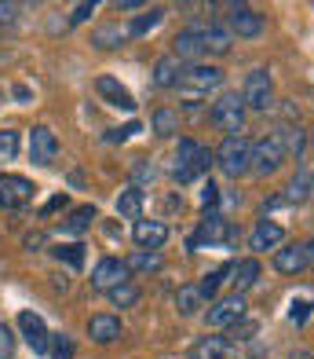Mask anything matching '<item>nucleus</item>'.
Masks as SVG:
<instances>
[{
  "instance_id": "1",
  "label": "nucleus",
  "mask_w": 314,
  "mask_h": 359,
  "mask_svg": "<svg viewBox=\"0 0 314 359\" xmlns=\"http://www.w3.org/2000/svg\"><path fill=\"white\" fill-rule=\"evenodd\" d=\"M212 151L205 143H197V140H179L176 147V154H172V176L179 180V184H194V180H201L212 165Z\"/></svg>"
},
{
  "instance_id": "2",
  "label": "nucleus",
  "mask_w": 314,
  "mask_h": 359,
  "mask_svg": "<svg viewBox=\"0 0 314 359\" xmlns=\"http://www.w3.org/2000/svg\"><path fill=\"white\" fill-rule=\"evenodd\" d=\"M220 85H223V70H220V67L194 62V67H183V74H179V81H176V92L183 95L187 103H197L201 95L216 92Z\"/></svg>"
},
{
  "instance_id": "3",
  "label": "nucleus",
  "mask_w": 314,
  "mask_h": 359,
  "mask_svg": "<svg viewBox=\"0 0 314 359\" xmlns=\"http://www.w3.org/2000/svg\"><path fill=\"white\" fill-rule=\"evenodd\" d=\"M212 158H216V165H220L230 180H238L241 172H249V165H252V143L245 140V136H227L223 147H220Z\"/></svg>"
},
{
  "instance_id": "4",
  "label": "nucleus",
  "mask_w": 314,
  "mask_h": 359,
  "mask_svg": "<svg viewBox=\"0 0 314 359\" xmlns=\"http://www.w3.org/2000/svg\"><path fill=\"white\" fill-rule=\"evenodd\" d=\"M212 125L220 128L223 136H241L245 128V103L238 92H223L216 103H212Z\"/></svg>"
},
{
  "instance_id": "5",
  "label": "nucleus",
  "mask_w": 314,
  "mask_h": 359,
  "mask_svg": "<svg viewBox=\"0 0 314 359\" xmlns=\"http://www.w3.org/2000/svg\"><path fill=\"white\" fill-rule=\"evenodd\" d=\"M241 103H245V110H259V114L274 103V81H271L267 67L249 70V77H245V88H241Z\"/></svg>"
},
{
  "instance_id": "6",
  "label": "nucleus",
  "mask_w": 314,
  "mask_h": 359,
  "mask_svg": "<svg viewBox=\"0 0 314 359\" xmlns=\"http://www.w3.org/2000/svg\"><path fill=\"white\" fill-rule=\"evenodd\" d=\"M282 161H285V151H282V140H278L274 133L271 136H263L259 143H252V172L256 176H274L278 169H282Z\"/></svg>"
},
{
  "instance_id": "7",
  "label": "nucleus",
  "mask_w": 314,
  "mask_h": 359,
  "mask_svg": "<svg viewBox=\"0 0 314 359\" xmlns=\"http://www.w3.org/2000/svg\"><path fill=\"white\" fill-rule=\"evenodd\" d=\"M124 283H128V264L121 257H103L92 271V290H99V293H110Z\"/></svg>"
},
{
  "instance_id": "8",
  "label": "nucleus",
  "mask_w": 314,
  "mask_h": 359,
  "mask_svg": "<svg viewBox=\"0 0 314 359\" xmlns=\"http://www.w3.org/2000/svg\"><path fill=\"white\" fill-rule=\"evenodd\" d=\"M230 34H238V37H245V41H256V37H263V29H267V22H263V15L259 11H252L249 4H234L230 8Z\"/></svg>"
},
{
  "instance_id": "9",
  "label": "nucleus",
  "mask_w": 314,
  "mask_h": 359,
  "mask_svg": "<svg viewBox=\"0 0 314 359\" xmlns=\"http://www.w3.org/2000/svg\"><path fill=\"white\" fill-rule=\"evenodd\" d=\"M208 326H216V330H223V326H234L245 319V297L241 293H227V297H220L216 304L208 308Z\"/></svg>"
},
{
  "instance_id": "10",
  "label": "nucleus",
  "mask_w": 314,
  "mask_h": 359,
  "mask_svg": "<svg viewBox=\"0 0 314 359\" xmlns=\"http://www.w3.org/2000/svg\"><path fill=\"white\" fill-rule=\"evenodd\" d=\"M55 154H59L55 133H52L48 125H37V128L29 133V161H33V165H52Z\"/></svg>"
},
{
  "instance_id": "11",
  "label": "nucleus",
  "mask_w": 314,
  "mask_h": 359,
  "mask_svg": "<svg viewBox=\"0 0 314 359\" xmlns=\"http://www.w3.org/2000/svg\"><path fill=\"white\" fill-rule=\"evenodd\" d=\"M29 198H33V184L26 176H8L4 184H0V209L19 213V209H26Z\"/></svg>"
},
{
  "instance_id": "12",
  "label": "nucleus",
  "mask_w": 314,
  "mask_h": 359,
  "mask_svg": "<svg viewBox=\"0 0 314 359\" xmlns=\"http://www.w3.org/2000/svg\"><path fill=\"white\" fill-rule=\"evenodd\" d=\"M19 326H22V337H26V345L33 352H48V345H52V334H48V326L37 312H19Z\"/></svg>"
},
{
  "instance_id": "13",
  "label": "nucleus",
  "mask_w": 314,
  "mask_h": 359,
  "mask_svg": "<svg viewBox=\"0 0 314 359\" xmlns=\"http://www.w3.org/2000/svg\"><path fill=\"white\" fill-rule=\"evenodd\" d=\"M194 359H241L238 345L230 337H220V334H208L194 345Z\"/></svg>"
},
{
  "instance_id": "14",
  "label": "nucleus",
  "mask_w": 314,
  "mask_h": 359,
  "mask_svg": "<svg viewBox=\"0 0 314 359\" xmlns=\"http://www.w3.org/2000/svg\"><path fill=\"white\" fill-rule=\"evenodd\" d=\"M131 238H136L139 250L157 253V250L164 246V238H169V227H164L161 220H136V227H131Z\"/></svg>"
},
{
  "instance_id": "15",
  "label": "nucleus",
  "mask_w": 314,
  "mask_h": 359,
  "mask_svg": "<svg viewBox=\"0 0 314 359\" xmlns=\"http://www.w3.org/2000/svg\"><path fill=\"white\" fill-rule=\"evenodd\" d=\"M282 238H285V227L263 217V220L252 227V235H249V246H252L256 253H267V250H278V246H282Z\"/></svg>"
},
{
  "instance_id": "16",
  "label": "nucleus",
  "mask_w": 314,
  "mask_h": 359,
  "mask_svg": "<svg viewBox=\"0 0 314 359\" xmlns=\"http://www.w3.org/2000/svg\"><path fill=\"white\" fill-rule=\"evenodd\" d=\"M271 264H274L278 275H300V271L307 268V253H304L300 242H296V246H278Z\"/></svg>"
},
{
  "instance_id": "17",
  "label": "nucleus",
  "mask_w": 314,
  "mask_h": 359,
  "mask_svg": "<svg viewBox=\"0 0 314 359\" xmlns=\"http://www.w3.org/2000/svg\"><path fill=\"white\" fill-rule=\"evenodd\" d=\"M223 238H230V227H227V220L216 213V209H208L205 220H201V231L190 238V246L197 250L201 242H208V246H212V242H223Z\"/></svg>"
},
{
  "instance_id": "18",
  "label": "nucleus",
  "mask_w": 314,
  "mask_h": 359,
  "mask_svg": "<svg viewBox=\"0 0 314 359\" xmlns=\"http://www.w3.org/2000/svg\"><path fill=\"white\" fill-rule=\"evenodd\" d=\"M88 334L95 345H110V341H117L124 330H121V319L117 316H92L88 319Z\"/></svg>"
},
{
  "instance_id": "19",
  "label": "nucleus",
  "mask_w": 314,
  "mask_h": 359,
  "mask_svg": "<svg viewBox=\"0 0 314 359\" xmlns=\"http://www.w3.org/2000/svg\"><path fill=\"white\" fill-rule=\"evenodd\" d=\"M95 92L103 95V100L110 103V107H121V110H136V100L128 95V88L124 85H117L113 77H99L95 81Z\"/></svg>"
},
{
  "instance_id": "20",
  "label": "nucleus",
  "mask_w": 314,
  "mask_h": 359,
  "mask_svg": "<svg viewBox=\"0 0 314 359\" xmlns=\"http://www.w3.org/2000/svg\"><path fill=\"white\" fill-rule=\"evenodd\" d=\"M230 44H234V34H230L227 26H205L201 29V48L212 55H227Z\"/></svg>"
},
{
  "instance_id": "21",
  "label": "nucleus",
  "mask_w": 314,
  "mask_h": 359,
  "mask_svg": "<svg viewBox=\"0 0 314 359\" xmlns=\"http://www.w3.org/2000/svg\"><path fill=\"white\" fill-rule=\"evenodd\" d=\"M205 48H201V34L197 29H183V34H176V41H172V55L183 62V59H197Z\"/></svg>"
},
{
  "instance_id": "22",
  "label": "nucleus",
  "mask_w": 314,
  "mask_h": 359,
  "mask_svg": "<svg viewBox=\"0 0 314 359\" xmlns=\"http://www.w3.org/2000/svg\"><path fill=\"white\" fill-rule=\"evenodd\" d=\"M278 140H282V151L285 158H304V147H307V136H304V128H296V125H278Z\"/></svg>"
},
{
  "instance_id": "23",
  "label": "nucleus",
  "mask_w": 314,
  "mask_h": 359,
  "mask_svg": "<svg viewBox=\"0 0 314 359\" xmlns=\"http://www.w3.org/2000/svg\"><path fill=\"white\" fill-rule=\"evenodd\" d=\"M234 275H230V283H234V293H245L249 286H256V279H259V260L256 257H249V260H238L234 268H230Z\"/></svg>"
},
{
  "instance_id": "24",
  "label": "nucleus",
  "mask_w": 314,
  "mask_h": 359,
  "mask_svg": "<svg viewBox=\"0 0 314 359\" xmlns=\"http://www.w3.org/2000/svg\"><path fill=\"white\" fill-rule=\"evenodd\" d=\"M179 74H183V62H179L176 55H164V59H157V67H154V85L157 88H176Z\"/></svg>"
},
{
  "instance_id": "25",
  "label": "nucleus",
  "mask_w": 314,
  "mask_h": 359,
  "mask_svg": "<svg viewBox=\"0 0 314 359\" xmlns=\"http://www.w3.org/2000/svg\"><path fill=\"white\" fill-rule=\"evenodd\" d=\"M201 304H205V297L197 286H179V293H176V312L179 316H197Z\"/></svg>"
},
{
  "instance_id": "26",
  "label": "nucleus",
  "mask_w": 314,
  "mask_h": 359,
  "mask_svg": "<svg viewBox=\"0 0 314 359\" xmlns=\"http://www.w3.org/2000/svg\"><path fill=\"white\" fill-rule=\"evenodd\" d=\"M92 220H95V205H77L73 213L62 220V231L66 235H80L85 227H92Z\"/></svg>"
},
{
  "instance_id": "27",
  "label": "nucleus",
  "mask_w": 314,
  "mask_h": 359,
  "mask_svg": "<svg viewBox=\"0 0 314 359\" xmlns=\"http://www.w3.org/2000/svg\"><path fill=\"white\" fill-rule=\"evenodd\" d=\"M161 19H164V8H150L146 15H139V19H131V26L124 29V34H128V37H146Z\"/></svg>"
},
{
  "instance_id": "28",
  "label": "nucleus",
  "mask_w": 314,
  "mask_h": 359,
  "mask_svg": "<svg viewBox=\"0 0 314 359\" xmlns=\"http://www.w3.org/2000/svg\"><path fill=\"white\" fill-rule=\"evenodd\" d=\"M117 213H121V217H139V213H143V187H124V191H121Z\"/></svg>"
},
{
  "instance_id": "29",
  "label": "nucleus",
  "mask_w": 314,
  "mask_h": 359,
  "mask_svg": "<svg viewBox=\"0 0 314 359\" xmlns=\"http://www.w3.org/2000/svg\"><path fill=\"white\" fill-rule=\"evenodd\" d=\"M150 128H154L157 136H176V128H179V114H176V110H169V107L154 110V121H150Z\"/></svg>"
},
{
  "instance_id": "30",
  "label": "nucleus",
  "mask_w": 314,
  "mask_h": 359,
  "mask_svg": "<svg viewBox=\"0 0 314 359\" xmlns=\"http://www.w3.org/2000/svg\"><path fill=\"white\" fill-rule=\"evenodd\" d=\"M124 264H128V271H143L146 275V271H161V257L150 253V250H136Z\"/></svg>"
},
{
  "instance_id": "31",
  "label": "nucleus",
  "mask_w": 314,
  "mask_h": 359,
  "mask_svg": "<svg viewBox=\"0 0 314 359\" xmlns=\"http://www.w3.org/2000/svg\"><path fill=\"white\" fill-rule=\"evenodd\" d=\"M282 198H285V202H304V198H311V176H307V172H296V176L289 180V187H285Z\"/></svg>"
},
{
  "instance_id": "32",
  "label": "nucleus",
  "mask_w": 314,
  "mask_h": 359,
  "mask_svg": "<svg viewBox=\"0 0 314 359\" xmlns=\"http://www.w3.org/2000/svg\"><path fill=\"white\" fill-rule=\"evenodd\" d=\"M124 29L121 26H103V29H95V37H92V44L95 48H117V44H124Z\"/></svg>"
},
{
  "instance_id": "33",
  "label": "nucleus",
  "mask_w": 314,
  "mask_h": 359,
  "mask_svg": "<svg viewBox=\"0 0 314 359\" xmlns=\"http://www.w3.org/2000/svg\"><path fill=\"white\" fill-rule=\"evenodd\" d=\"M230 268H234V264H230ZM230 268H220V271H212V275H205V279L197 283V290H201V297H205V301L220 290V283H223V279H230Z\"/></svg>"
},
{
  "instance_id": "34",
  "label": "nucleus",
  "mask_w": 314,
  "mask_h": 359,
  "mask_svg": "<svg viewBox=\"0 0 314 359\" xmlns=\"http://www.w3.org/2000/svg\"><path fill=\"white\" fill-rule=\"evenodd\" d=\"M52 253H55V260H66L70 268H80V264H85V246H55Z\"/></svg>"
},
{
  "instance_id": "35",
  "label": "nucleus",
  "mask_w": 314,
  "mask_h": 359,
  "mask_svg": "<svg viewBox=\"0 0 314 359\" xmlns=\"http://www.w3.org/2000/svg\"><path fill=\"white\" fill-rule=\"evenodd\" d=\"M110 301L121 304V308H131V304L139 301V290L131 286V283H124V286H117V290H110Z\"/></svg>"
},
{
  "instance_id": "36",
  "label": "nucleus",
  "mask_w": 314,
  "mask_h": 359,
  "mask_svg": "<svg viewBox=\"0 0 314 359\" xmlns=\"http://www.w3.org/2000/svg\"><path fill=\"white\" fill-rule=\"evenodd\" d=\"M48 352H52V359H70V355H73V341L62 337V334H55L52 345H48Z\"/></svg>"
},
{
  "instance_id": "37",
  "label": "nucleus",
  "mask_w": 314,
  "mask_h": 359,
  "mask_svg": "<svg viewBox=\"0 0 314 359\" xmlns=\"http://www.w3.org/2000/svg\"><path fill=\"white\" fill-rule=\"evenodd\" d=\"M15 154H19V136H15L11 133V128H4V133H0V158H15Z\"/></svg>"
},
{
  "instance_id": "38",
  "label": "nucleus",
  "mask_w": 314,
  "mask_h": 359,
  "mask_svg": "<svg viewBox=\"0 0 314 359\" xmlns=\"http://www.w3.org/2000/svg\"><path fill=\"white\" fill-rule=\"evenodd\" d=\"M15 355V334L0 323V359H11Z\"/></svg>"
},
{
  "instance_id": "39",
  "label": "nucleus",
  "mask_w": 314,
  "mask_h": 359,
  "mask_svg": "<svg viewBox=\"0 0 314 359\" xmlns=\"http://www.w3.org/2000/svg\"><path fill=\"white\" fill-rule=\"evenodd\" d=\"M131 133H139V125H136V121H128L124 128H117V133H106V143H121V140H128Z\"/></svg>"
},
{
  "instance_id": "40",
  "label": "nucleus",
  "mask_w": 314,
  "mask_h": 359,
  "mask_svg": "<svg viewBox=\"0 0 314 359\" xmlns=\"http://www.w3.org/2000/svg\"><path fill=\"white\" fill-rule=\"evenodd\" d=\"M59 209H66V194H55V198H48L44 209H41V217H52V213H59Z\"/></svg>"
},
{
  "instance_id": "41",
  "label": "nucleus",
  "mask_w": 314,
  "mask_h": 359,
  "mask_svg": "<svg viewBox=\"0 0 314 359\" xmlns=\"http://www.w3.org/2000/svg\"><path fill=\"white\" fill-rule=\"evenodd\" d=\"M307 316H311V304H307V301H296V304L289 308V319H292V323H304Z\"/></svg>"
},
{
  "instance_id": "42",
  "label": "nucleus",
  "mask_w": 314,
  "mask_h": 359,
  "mask_svg": "<svg viewBox=\"0 0 314 359\" xmlns=\"http://www.w3.org/2000/svg\"><path fill=\"white\" fill-rule=\"evenodd\" d=\"M92 11H95V4H77V8H73V22L92 19Z\"/></svg>"
},
{
  "instance_id": "43",
  "label": "nucleus",
  "mask_w": 314,
  "mask_h": 359,
  "mask_svg": "<svg viewBox=\"0 0 314 359\" xmlns=\"http://www.w3.org/2000/svg\"><path fill=\"white\" fill-rule=\"evenodd\" d=\"M201 202H205V209H208L212 202H216V184H212V180H208V184H205V191H201Z\"/></svg>"
},
{
  "instance_id": "44",
  "label": "nucleus",
  "mask_w": 314,
  "mask_h": 359,
  "mask_svg": "<svg viewBox=\"0 0 314 359\" xmlns=\"http://www.w3.org/2000/svg\"><path fill=\"white\" fill-rule=\"evenodd\" d=\"M146 176H150V180H154V169H150V165H146V161H139V165H136V180H146Z\"/></svg>"
},
{
  "instance_id": "45",
  "label": "nucleus",
  "mask_w": 314,
  "mask_h": 359,
  "mask_svg": "<svg viewBox=\"0 0 314 359\" xmlns=\"http://www.w3.org/2000/svg\"><path fill=\"white\" fill-rule=\"evenodd\" d=\"M44 246V235H26V250H41Z\"/></svg>"
},
{
  "instance_id": "46",
  "label": "nucleus",
  "mask_w": 314,
  "mask_h": 359,
  "mask_svg": "<svg viewBox=\"0 0 314 359\" xmlns=\"http://www.w3.org/2000/svg\"><path fill=\"white\" fill-rule=\"evenodd\" d=\"M304 253H307V264H314V238H311L307 246H304Z\"/></svg>"
},
{
  "instance_id": "47",
  "label": "nucleus",
  "mask_w": 314,
  "mask_h": 359,
  "mask_svg": "<svg viewBox=\"0 0 314 359\" xmlns=\"http://www.w3.org/2000/svg\"><path fill=\"white\" fill-rule=\"evenodd\" d=\"M289 359H311V352H292Z\"/></svg>"
},
{
  "instance_id": "48",
  "label": "nucleus",
  "mask_w": 314,
  "mask_h": 359,
  "mask_svg": "<svg viewBox=\"0 0 314 359\" xmlns=\"http://www.w3.org/2000/svg\"><path fill=\"white\" fill-rule=\"evenodd\" d=\"M0 184H4V176H0Z\"/></svg>"
}]
</instances>
